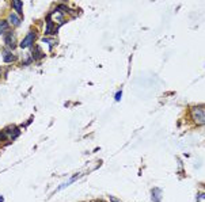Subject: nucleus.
<instances>
[{
	"label": "nucleus",
	"instance_id": "f257e3e1",
	"mask_svg": "<svg viewBox=\"0 0 205 202\" xmlns=\"http://www.w3.org/2000/svg\"><path fill=\"white\" fill-rule=\"evenodd\" d=\"M192 114H193V119H194L198 125H204V121H205V117L204 115H205V114H204V107L203 106L193 107Z\"/></svg>",
	"mask_w": 205,
	"mask_h": 202
},
{
	"label": "nucleus",
	"instance_id": "f03ea898",
	"mask_svg": "<svg viewBox=\"0 0 205 202\" xmlns=\"http://www.w3.org/2000/svg\"><path fill=\"white\" fill-rule=\"evenodd\" d=\"M4 42H5V45L7 46H10V48H15L16 46V42H15V36H14V33L12 31H8L7 34H5V37H4Z\"/></svg>",
	"mask_w": 205,
	"mask_h": 202
},
{
	"label": "nucleus",
	"instance_id": "7ed1b4c3",
	"mask_svg": "<svg viewBox=\"0 0 205 202\" xmlns=\"http://www.w3.org/2000/svg\"><path fill=\"white\" fill-rule=\"evenodd\" d=\"M34 39H36V34H34V33H29L27 36L25 37V39L20 42V48H27V46L33 45Z\"/></svg>",
	"mask_w": 205,
	"mask_h": 202
},
{
	"label": "nucleus",
	"instance_id": "20e7f679",
	"mask_svg": "<svg viewBox=\"0 0 205 202\" xmlns=\"http://www.w3.org/2000/svg\"><path fill=\"white\" fill-rule=\"evenodd\" d=\"M3 60L5 63H12V61H15V56L11 53L10 50H4L3 52Z\"/></svg>",
	"mask_w": 205,
	"mask_h": 202
},
{
	"label": "nucleus",
	"instance_id": "39448f33",
	"mask_svg": "<svg viewBox=\"0 0 205 202\" xmlns=\"http://www.w3.org/2000/svg\"><path fill=\"white\" fill-rule=\"evenodd\" d=\"M160 198H162L160 189H152V200H154V202H160Z\"/></svg>",
	"mask_w": 205,
	"mask_h": 202
},
{
	"label": "nucleus",
	"instance_id": "423d86ee",
	"mask_svg": "<svg viewBox=\"0 0 205 202\" xmlns=\"http://www.w3.org/2000/svg\"><path fill=\"white\" fill-rule=\"evenodd\" d=\"M8 20H10V23L12 26H19L20 25V18L18 15H15V14H11V15L8 16Z\"/></svg>",
	"mask_w": 205,
	"mask_h": 202
},
{
	"label": "nucleus",
	"instance_id": "0eeeda50",
	"mask_svg": "<svg viewBox=\"0 0 205 202\" xmlns=\"http://www.w3.org/2000/svg\"><path fill=\"white\" fill-rule=\"evenodd\" d=\"M33 58L34 60H41V58L43 57V53L41 52V49H40V46H36V48L33 49Z\"/></svg>",
	"mask_w": 205,
	"mask_h": 202
},
{
	"label": "nucleus",
	"instance_id": "6e6552de",
	"mask_svg": "<svg viewBox=\"0 0 205 202\" xmlns=\"http://www.w3.org/2000/svg\"><path fill=\"white\" fill-rule=\"evenodd\" d=\"M11 5H12L14 10H15L18 14H22V5H23L22 2H19V0H14V2L11 3Z\"/></svg>",
	"mask_w": 205,
	"mask_h": 202
},
{
	"label": "nucleus",
	"instance_id": "1a4fd4ad",
	"mask_svg": "<svg viewBox=\"0 0 205 202\" xmlns=\"http://www.w3.org/2000/svg\"><path fill=\"white\" fill-rule=\"evenodd\" d=\"M5 133H10V137H11V139H16V137L19 136V130H18L16 128H12V126L8 128L7 130H5Z\"/></svg>",
	"mask_w": 205,
	"mask_h": 202
},
{
	"label": "nucleus",
	"instance_id": "9d476101",
	"mask_svg": "<svg viewBox=\"0 0 205 202\" xmlns=\"http://www.w3.org/2000/svg\"><path fill=\"white\" fill-rule=\"evenodd\" d=\"M42 42H46L49 45V49H52L54 45H56V39H52V38H43Z\"/></svg>",
	"mask_w": 205,
	"mask_h": 202
},
{
	"label": "nucleus",
	"instance_id": "9b49d317",
	"mask_svg": "<svg viewBox=\"0 0 205 202\" xmlns=\"http://www.w3.org/2000/svg\"><path fill=\"white\" fill-rule=\"evenodd\" d=\"M7 29H8V23L5 20H0V34L4 33Z\"/></svg>",
	"mask_w": 205,
	"mask_h": 202
},
{
	"label": "nucleus",
	"instance_id": "f8f14e48",
	"mask_svg": "<svg viewBox=\"0 0 205 202\" xmlns=\"http://www.w3.org/2000/svg\"><path fill=\"white\" fill-rule=\"evenodd\" d=\"M121 96H122V92H121V91H118V92L116 94V101H117V102H120V101H121Z\"/></svg>",
	"mask_w": 205,
	"mask_h": 202
},
{
	"label": "nucleus",
	"instance_id": "ddd939ff",
	"mask_svg": "<svg viewBox=\"0 0 205 202\" xmlns=\"http://www.w3.org/2000/svg\"><path fill=\"white\" fill-rule=\"evenodd\" d=\"M197 201H198V202H204V193H200V194H198Z\"/></svg>",
	"mask_w": 205,
	"mask_h": 202
},
{
	"label": "nucleus",
	"instance_id": "4468645a",
	"mask_svg": "<svg viewBox=\"0 0 205 202\" xmlns=\"http://www.w3.org/2000/svg\"><path fill=\"white\" fill-rule=\"evenodd\" d=\"M5 140V133H0V141Z\"/></svg>",
	"mask_w": 205,
	"mask_h": 202
},
{
	"label": "nucleus",
	"instance_id": "2eb2a0df",
	"mask_svg": "<svg viewBox=\"0 0 205 202\" xmlns=\"http://www.w3.org/2000/svg\"><path fill=\"white\" fill-rule=\"evenodd\" d=\"M3 201H4V198H3V197H0V202H3Z\"/></svg>",
	"mask_w": 205,
	"mask_h": 202
},
{
	"label": "nucleus",
	"instance_id": "dca6fc26",
	"mask_svg": "<svg viewBox=\"0 0 205 202\" xmlns=\"http://www.w3.org/2000/svg\"><path fill=\"white\" fill-rule=\"evenodd\" d=\"M0 77H2V68H0Z\"/></svg>",
	"mask_w": 205,
	"mask_h": 202
},
{
	"label": "nucleus",
	"instance_id": "f3484780",
	"mask_svg": "<svg viewBox=\"0 0 205 202\" xmlns=\"http://www.w3.org/2000/svg\"><path fill=\"white\" fill-rule=\"evenodd\" d=\"M94 202H101V201H94Z\"/></svg>",
	"mask_w": 205,
	"mask_h": 202
},
{
	"label": "nucleus",
	"instance_id": "a211bd4d",
	"mask_svg": "<svg viewBox=\"0 0 205 202\" xmlns=\"http://www.w3.org/2000/svg\"><path fill=\"white\" fill-rule=\"evenodd\" d=\"M113 202H117V201H113Z\"/></svg>",
	"mask_w": 205,
	"mask_h": 202
}]
</instances>
